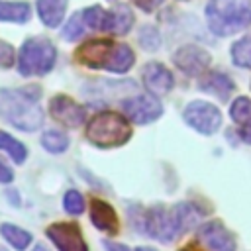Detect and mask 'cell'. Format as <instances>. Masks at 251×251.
Listing matches in <instances>:
<instances>
[{
    "mask_svg": "<svg viewBox=\"0 0 251 251\" xmlns=\"http://www.w3.org/2000/svg\"><path fill=\"white\" fill-rule=\"evenodd\" d=\"M106 251H129L124 243H114V241H104Z\"/></svg>",
    "mask_w": 251,
    "mask_h": 251,
    "instance_id": "33",
    "label": "cell"
},
{
    "mask_svg": "<svg viewBox=\"0 0 251 251\" xmlns=\"http://www.w3.org/2000/svg\"><path fill=\"white\" fill-rule=\"evenodd\" d=\"M182 118L192 129L204 135L216 133L222 126V112L218 110V106L206 100H192L190 104H186Z\"/></svg>",
    "mask_w": 251,
    "mask_h": 251,
    "instance_id": "6",
    "label": "cell"
},
{
    "mask_svg": "<svg viewBox=\"0 0 251 251\" xmlns=\"http://www.w3.org/2000/svg\"><path fill=\"white\" fill-rule=\"evenodd\" d=\"M12 180H14L12 169H10L4 161H0V182H12Z\"/></svg>",
    "mask_w": 251,
    "mask_h": 251,
    "instance_id": "31",
    "label": "cell"
},
{
    "mask_svg": "<svg viewBox=\"0 0 251 251\" xmlns=\"http://www.w3.org/2000/svg\"><path fill=\"white\" fill-rule=\"evenodd\" d=\"M41 145H43V149L49 151V153H63V151H67V147H69V137H67L63 131L51 129V131H45V133L41 135Z\"/></svg>",
    "mask_w": 251,
    "mask_h": 251,
    "instance_id": "24",
    "label": "cell"
},
{
    "mask_svg": "<svg viewBox=\"0 0 251 251\" xmlns=\"http://www.w3.org/2000/svg\"><path fill=\"white\" fill-rule=\"evenodd\" d=\"M231 61L237 67L251 69V37H241L231 45Z\"/></svg>",
    "mask_w": 251,
    "mask_h": 251,
    "instance_id": "22",
    "label": "cell"
},
{
    "mask_svg": "<svg viewBox=\"0 0 251 251\" xmlns=\"http://www.w3.org/2000/svg\"><path fill=\"white\" fill-rule=\"evenodd\" d=\"M41 88L35 84L22 88H0V116L22 131H35L43 126L39 106Z\"/></svg>",
    "mask_w": 251,
    "mask_h": 251,
    "instance_id": "1",
    "label": "cell"
},
{
    "mask_svg": "<svg viewBox=\"0 0 251 251\" xmlns=\"http://www.w3.org/2000/svg\"><path fill=\"white\" fill-rule=\"evenodd\" d=\"M198 239L210 249V251H235V237L231 231L220 222L210 220L198 227Z\"/></svg>",
    "mask_w": 251,
    "mask_h": 251,
    "instance_id": "12",
    "label": "cell"
},
{
    "mask_svg": "<svg viewBox=\"0 0 251 251\" xmlns=\"http://www.w3.org/2000/svg\"><path fill=\"white\" fill-rule=\"evenodd\" d=\"M135 251H155V249H151V247H137Z\"/></svg>",
    "mask_w": 251,
    "mask_h": 251,
    "instance_id": "36",
    "label": "cell"
},
{
    "mask_svg": "<svg viewBox=\"0 0 251 251\" xmlns=\"http://www.w3.org/2000/svg\"><path fill=\"white\" fill-rule=\"evenodd\" d=\"M57 59V49L47 37H31L24 41L18 55V71L24 76L47 75Z\"/></svg>",
    "mask_w": 251,
    "mask_h": 251,
    "instance_id": "5",
    "label": "cell"
},
{
    "mask_svg": "<svg viewBox=\"0 0 251 251\" xmlns=\"http://www.w3.org/2000/svg\"><path fill=\"white\" fill-rule=\"evenodd\" d=\"M0 233L18 251H25L29 247V243H31V233L22 229V227H18V226H14V224H2L0 226Z\"/></svg>",
    "mask_w": 251,
    "mask_h": 251,
    "instance_id": "20",
    "label": "cell"
},
{
    "mask_svg": "<svg viewBox=\"0 0 251 251\" xmlns=\"http://www.w3.org/2000/svg\"><path fill=\"white\" fill-rule=\"evenodd\" d=\"M133 25V14L127 6L120 4L116 6L114 10L108 12V22H106V31L110 33H116V35H122V33H127Z\"/></svg>",
    "mask_w": 251,
    "mask_h": 251,
    "instance_id": "18",
    "label": "cell"
},
{
    "mask_svg": "<svg viewBox=\"0 0 251 251\" xmlns=\"http://www.w3.org/2000/svg\"><path fill=\"white\" fill-rule=\"evenodd\" d=\"M0 251H6V249H2V247H0Z\"/></svg>",
    "mask_w": 251,
    "mask_h": 251,
    "instance_id": "37",
    "label": "cell"
},
{
    "mask_svg": "<svg viewBox=\"0 0 251 251\" xmlns=\"http://www.w3.org/2000/svg\"><path fill=\"white\" fill-rule=\"evenodd\" d=\"M69 0H37V14L47 27H57L63 22Z\"/></svg>",
    "mask_w": 251,
    "mask_h": 251,
    "instance_id": "17",
    "label": "cell"
},
{
    "mask_svg": "<svg viewBox=\"0 0 251 251\" xmlns=\"http://www.w3.org/2000/svg\"><path fill=\"white\" fill-rule=\"evenodd\" d=\"M180 251H200V249H196L194 245H186V247H182Z\"/></svg>",
    "mask_w": 251,
    "mask_h": 251,
    "instance_id": "35",
    "label": "cell"
},
{
    "mask_svg": "<svg viewBox=\"0 0 251 251\" xmlns=\"http://www.w3.org/2000/svg\"><path fill=\"white\" fill-rule=\"evenodd\" d=\"M122 108L126 118L137 126L151 124L163 114V106L153 94H137L133 98H127L122 102Z\"/></svg>",
    "mask_w": 251,
    "mask_h": 251,
    "instance_id": "7",
    "label": "cell"
},
{
    "mask_svg": "<svg viewBox=\"0 0 251 251\" xmlns=\"http://www.w3.org/2000/svg\"><path fill=\"white\" fill-rule=\"evenodd\" d=\"M229 116L235 124L239 126H247L251 124V100L245 98V96H239L231 102L229 106Z\"/></svg>",
    "mask_w": 251,
    "mask_h": 251,
    "instance_id": "23",
    "label": "cell"
},
{
    "mask_svg": "<svg viewBox=\"0 0 251 251\" xmlns=\"http://www.w3.org/2000/svg\"><path fill=\"white\" fill-rule=\"evenodd\" d=\"M0 149L6 151L16 165H22L25 161V157H27L25 145L22 141H18L16 137H12L10 133H6V131H0Z\"/></svg>",
    "mask_w": 251,
    "mask_h": 251,
    "instance_id": "21",
    "label": "cell"
},
{
    "mask_svg": "<svg viewBox=\"0 0 251 251\" xmlns=\"http://www.w3.org/2000/svg\"><path fill=\"white\" fill-rule=\"evenodd\" d=\"M202 212L190 204V202H178L171 208V218H173V226H175V231L176 235L184 233L186 229H190L198 220H200Z\"/></svg>",
    "mask_w": 251,
    "mask_h": 251,
    "instance_id": "15",
    "label": "cell"
},
{
    "mask_svg": "<svg viewBox=\"0 0 251 251\" xmlns=\"http://www.w3.org/2000/svg\"><path fill=\"white\" fill-rule=\"evenodd\" d=\"M90 220L96 229H100L108 235H116L120 231V220H118L116 210L100 198L90 200Z\"/></svg>",
    "mask_w": 251,
    "mask_h": 251,
    "instance_id": "14",
    "label": "cell"
},
{
    "mask_svg": "<svg viewBox=\"0 0 251 251\" xmlns=\"http://www.w3.org/2000/svg\"><path fill=\"white\" fill-rule=\"evenodd\" d=\"M139 41H141V45H143L145 49H149V51L157 49V47H159V33H157V29L151 27V25H145L143 31L139 33Z\"/></svg>",
    "mask_w": 251,
    "mask_h": 251,
    "instance_id": "28",
    "label": "cell"
},
{
    "mask_svg": "<svg viewBox=\"0 0 251 251\" xmlns=\"http://www.w3.org/2000/svg\"><path fill=\"white\" fill-rule=\"evenodd\" d=\"M84 29H86V24H84L82 12H76V14L67 22V25L63 27L61 35H63L67 41H76L78 37L84 35Z\"/></svg>",
    "mask_w": 251,
    "mask_h": 251,
    "instance_id": "26",
    "label": "cell"
},
{
    "mask_svg": "<svg viewBox=\"0 0 251 251\" xmlns=\"http://www.w3.org/2000/svg\"><path fill=\"white\" fill-rule=\"evenodd\" d=\"M86 139L102 149L110 147H120L129 141L131 137V126L126 118V114L118 112H98L86 126Z\"/></svg>",
    "mask_w": 251,
    "mask_h": 251,
    "instance_id": "4",
    "label": "cell"
},
{
    "mask_svg": "<svg viewBox=\"0 0 251 251\" xmlns=\"http://www.w3.org/2000/svg\"><path fill=\"white\" fill-rule=\"evenodd\" d=\"M239 137H241V141H245V143L251 145V124L239 127Z\"/></svg>",
    "mask_w": 251,
    "mask_h": 251,
    "instance_id": "32",
    "label": "cell"
},
{
    "mask_svg": "<svg viewBox=\"0 0 251 251\" xmlns=\"http://www.w3.org/2000/svg\"><path fill=\"white\" fill-rule=\"evenodd\" d=\"M75 59L90 69H104L110 73H127L133 63L135 55L129 45L114 43L112 39H92L82 43L75 51Z\"/></svg>",
    "mask_w": 251,
    "mask_h": 251,
    "instance_id": "2",
    "label": "cell"
},
{
    "mask_svg": "<svg viewBox=\"0 0 251 251\" xmlns=\"http://www.w3.org/2000/svg\"><path fill=\"white\" fill-rule=\"evenodd\" d=\"M206 22L216 35L237 33L251 24V4L245 0H210Z\"/></svg>",
    "mask_w": 251,
    "mask_h": 251,
    "instance_id": "3",
    "label": "cell"
},
{
    "mask_svg": "<svg viewBox=\"0 0 251 251\" xmlns=\"http://www.w3.org/2000/svg\"><path fill=\"white\" fill-rule=\"evenodd\" d=\"M198 88L204 90V92L216 94L218 98L226 100V98L233 92V80H231L227 75L220 73V71H212V73H208V75H204V76L200 78Z\"/></svg>",
    "mask_w": 251,
    "mask_h": 251,
    "instance_id": "16",
    "label": "cell"
},
{
    "mask_svg": "<svg viewBox=\"0 0 251 251\" xmlns=\"http://www.w3.org/2000/svg\"><path fill=\"white\" fill-rule=\"evenodd\" d=\"M63 208L71 214V216H80L84 212V198L78 190H67L65 198H63Z\"/></svg>",
    "mask_w": 251,
    "mask_h": 251,
    "instance_id": "27",
    "label": "cell"
},
{
    "mask_svg": "<svg viewBox=\"0 0 251 251\" xmlns=\"http://www.w3.org/2000/svg\"><path fill=\"white\" fill-rule=\"evenodd\" d=\"M82 18L86 27L90 29H98V31H106V22H108V12L100 6H90L86 10H82Z\"/></svg>",
    "mask_w": 251,
    "mask_h": 251,
    "instance_id": "25",
    "label": "cell"
},
{
    "mask_svg": "<svg viewBox=\"0 0 251 251\" xmlns=\"http://www.w3.org/2000/svg\"><path fill=\"white\" fill-rule=\"evenodd\" d=\"M143 12H153V10H157L161 4H163V0H133Z\"/></svg>",
    "mask_w": 251,
    "mask_h": 251,
    "instance_id": "30",
    "label": "cell"
},
{
    "mask_svg": "<svg viewBox=\"0 0 251 251\" xmlns=\"http://www.w3.org/2000/svg\"><path fill=\"white\" fill-rule=\"evenodd\" d=\"M175 65L188 76H200L212 63V57L206 49L198 45H184L175 51L173 55Z\"/></svg>",
    "mask_w": 251,
    "mask_h": 251,
    "instance_id": "10",
    "label": "cell"
},
{
    "mask_svg": "<svg viewBox=\"0 0 251 251\" xmlns=\"http://www.w3.org/2000/svg\"><path fill=\"white\" fill-rule=\"evenodd\" d=\"M47 237L59 251H88L80 227L75 222H55L47 227Z\"/></svg>",
    "mask_w": 251,
    "mask_h": 251,
    "instance_id": "8",
    "label": "cell"
},
{
    "mask_svg": "<svg viewBox=\"0 0 251 251\" xmlns=\"http://www.w3.org/2000/svg\"><path fill=\"white\" fill-rule=\"evenodd\" d=\"M31 16V6L27 2H4L0 0V20L24 24Z\"/></svg>",
    "mask_w": 251,
    "mask_h": 251,
    "instance_id": "19",
    "label": "cell"
},
{
    "mask_svg": "<svg viewBox=\"0 0 251 251\" xmlns=\"http://www.w3.org/2000/svg\"><path fill=\"white\" fill-rule=\"evenodd\" d=\"M14 63H16V51H14V47L10 43H6V41L0 39V67L2 69H10V67H14Z\"/></svg>",
    "mask_w": 251,
    "mask_h": 251,
    "instance_id": "29",
    "label": "cell"
},
{
    "mask_svg": "<svg viewBox=\"0 0 251 251\" xmlns=\"http://www.w3.org/2000/svg\"><path fill=\"white\" fill-rule=\"evenodd\" d=\"M33 251H49V249H47V247H45L43 243H37V245L33 247Z\"/></svg>",
    "mask_w": 251,
    "mask_h": 251,
    "instance_id": "34",
    "label": "cell"
},
{
    "mask_svg": "<svg viewBox=\"0 0 251 251\" xmlns=\"http://www.w3.org/2000/svg\"><path fill=\"white\" fill-rule=\"evenodd\" d=\"M143 231L163 243L173 241L176 237V231L173 226L171 210H167L165 206H153L151 210H147L143 216Z\"/></svg>",
    "mask_w": 251,
    "mask_h": 251,
    "instance_id": "9",
    "label": "cell"
},
{
    "mask_svg": "<svg viewBox=\"0 0 251 251\" xmlns=\"http://www.w3.org/2000/svg\"><path fill=\"white\" fill-rule=\"evenodd\" d=\"M49 114L53 116V120H57L59 124H63L67 127H78V126H82V122L86 118L84 106H80L67 94H57L51 98Z\"/></svg>",
    "mask_w": 251,
    "mask_h": 251,
    "instance_id": "11",
    "label": "cell"
},
{
    "mask_svg": "<svg viewBox=\"0 0 251 251\" xmlns=\"http://www.w3.org/2000/svg\"><path fill=\"white\" fill-rule=\"evenodd\" d=\"M141 80L147 92L153 96H165L175 86L173 73L163 63H157V61H151L141 69Z\"/></svg>",
    "mask_w": 251,
    "mask_h": 251,
    "instance_id": "13",
    "label": "cell"
}]
</instances>
